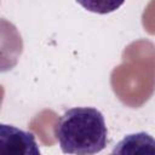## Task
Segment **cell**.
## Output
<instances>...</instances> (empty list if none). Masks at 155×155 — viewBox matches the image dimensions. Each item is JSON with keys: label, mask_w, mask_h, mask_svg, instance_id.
<instances>
[{"label": "cell", "mask_w": 155, "mask_h": 155, "mask_svg": "<svg viewBox=\"0 0 155 155\" xmlns=\"http://www.w3.org/2000/svg\"><path fill=\"white\" fill-rule=\"evenodd\" d=\"M54 136L64 154H97L108 142L104 116L98 109L91 107L68 109L58 119Z\"/></svg>", "instance_id": "1"}, {"label": "cell", "mask_w": 155, "mask_h": 155, "mask_svg": "<svg viewBox=\"0 0 155 155\" xmlns=\"http://www.w3.org/2000/svg\"><path fill=\"white\" fill-rule=\"evenodd\" d=\"M0 145H2V153L10 154H40L38 144L33 133L25 132L11 125H1L0 128Z\"/></svg>", "instance_id": "2"}, {"label": "cell", "mask_w": 155, "mask_h": 155, "mask_svg": "<svg viewBox=\"0 0 155 155\" xmlns=\"http://www.w3.org/2000/svg\"><path fill=\"white\" fill-rule=\"evenodd\" d=\"M126 153L155 154V139L145 132L128 134L113 150V154H126Z\"/></svg>", "instance_id": "3"}, {"label": "cell", "mask_w": 155, "mask_h": 155, "mask_svg": "<svg viewBox=\"0 0 155 155\" xmlns=\"http://www.w3.org/2000/svg\"><path fill=\"white\" fill-rule=\"evenodd\" d=\"M76 2L90 12L107 15L122 6L125 0H76Z\"/></svg>", "instance_id": "4"}]
</instances>
